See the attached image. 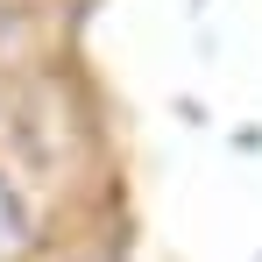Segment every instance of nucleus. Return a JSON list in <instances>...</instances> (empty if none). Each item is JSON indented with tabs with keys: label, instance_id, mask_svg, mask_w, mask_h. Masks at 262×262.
<instances>
[{
	"label": "nucleus",
	"instance_id": "obj_1",
	"mask_svg": "<svg viewBox=\"0 0 262 262\" xmlns=\"http://www.w3.org/2000/svg\"><path fill=\"white\" fill-rule=\"evenodd\" d=\"M14 241H21V206H14V199H7V184H0V255H7Z\"/></svg>",
	"mask_w": 262,
	"mask_h": 262
}]
</instances>
